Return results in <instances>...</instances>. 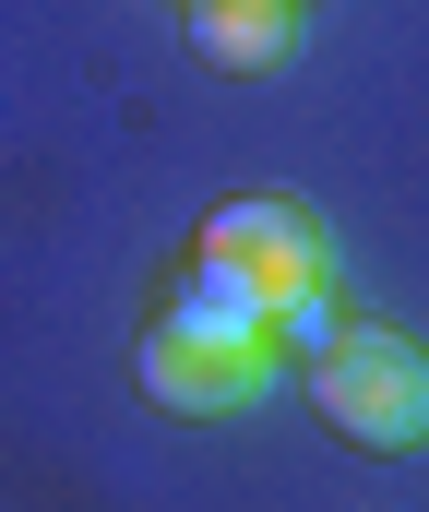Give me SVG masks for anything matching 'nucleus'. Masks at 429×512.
Returning <instances> with one entry per match:
<instances>
[{"label":"nucleus","mask_w":429,"mask_h":512,"mask_svg":"<svg viewBox=\"0 0 429 512\" xmlns=\"http://www.w3.org/2000/svg\"><path fill=\"white\" fill-rule=\"evenodd\" d=\"M298 286H334V251H322V227L298 215V203H227L215 227H203V262H191V322H251L263 334V310L298 298Z\"/></svg>","instance_id":"f257e3e1"},{"label":"nucleus","mask_w":429,"mask_h":512,"mask_svg":"<svg viewBox=\"0 0 429 512\" xmlns=\"http://www.w3.org/2000/svg\"><path fill=\"white\" fill-rule=\"evenodd\" d=\"M310 405L358 441V453H418L429 441V358L382 322H334L310 346Z\"/></svg>","instance_id":"f03ea898"},{"label":"nucleus","mask_w":429,"mask_h":512,"mask_svg":"<svg viewBox=\"0 0 429 512\" xmlns=\"http://www.w3.org/2000/svg\"><path fill=\"white\" fill-rule=\"evenodd\" d=\"M263 382H275V334H251V322H191V310H167V322L143 334V393L179 405V417H227V405H251Z\"/></svg>","instance_id":"7ed1b4c3"},{"label":"nucleus","mask_w":429,"mask_h":512,"mask_svg":"<svg viewBox=\"0 0 429 512\" xmlns=\"http://www.w3.org/2000/svg\"><path fill=\"white\" fill-rule=\"evenodd\" d=\"M191 36L227 72H275L286 60V0H191Z\"/></svg>","instance_id":"20e7f679"}]
</instances>
